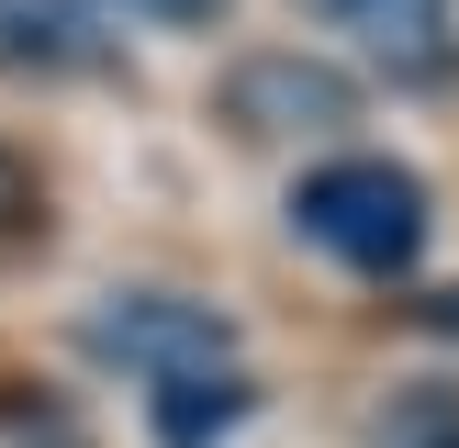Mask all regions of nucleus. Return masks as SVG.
<instances>
[{"mask_svg": "<svg viewBox=\"0 0 459 448\" xmlns=\"http://www.w3.org/2000/svg\"><path fill=\"white\" fill-rule=\"evenodd\" d=\"M213 112L236 134H258V146H291V134H336L359 124V79L325 56H303V45H258V56H236L213 79Z\"/></svg>", "mask_w": 459, "mask_h": 448, "instance_id": "3", "label": "nucleus"}, {"mask_svg": "<svg viewBox=\"0 0 459 448\" xmlns=\"http://www.w3.org/2000/svg\"><path fill=\"white\" fill-rule=\"evenodd\" d=\"M146 415H157V437H169V448H213L224 426L247 415V381H236V370H191V381H157V392H146Z\"/></svg>", "mask_w": 459, "mask_h": 448, "instance_id": "6", "label": "nucleus"}, {"mask_svg": "<svg viewBox=\"0 0 459 448\" xmlns=\"http://www.w3.org/2000/svg\"><path fill=\"white\" fill-rule=\"evenodd\" d=\"M426 179L403 168V157H325V168H303V191H291V236L325 246L336 269H359V280H403V269L426 258Z\"/></svg>", "mask_w": 459, "mask_h": 448, "instance_id": "1", "label": "nucleus"}, {"mask_svg": "<svg viewBox=\"0 0 459 448\" xmlns=\"http://www.w3.org/2000/svg\"><path fill=\"white\" fill-rule=\"evenodd\" d=\"M79 348L101 370H134V381H191V370H236V325L191 291H101L79 314Z\"/></svg>", "mask_w": 459, "mask_h": 448, "instance_id": "2", "label": "nucleus"}, {"mask_svg": "<svg viewBox=\"0 0 459 448\" xmlns=\"http://www.w3.org/2000/svg\"><path fill=\"white\" fill-rule=\"evenodd\" d=\"M112 67V22L101 0H0V79H101Z\"/></svg>", "mask_w": 459, "mask_h": 448, "instance_id": "4", "label": "nucleus"}, {"mask_svg": "<svg viewBox=\"0 0 459 448\" xmlns=\"http://www.w3.org/2000/svg\"><path fill=\"white\" fill-rule=\"evenodd\" d=\"M314 12L336 22V34H359L393 79H448L459 67V22H448V0H314Z\"/></svg>", "mask_w": 459, "mask_h": 448, "instance_id": "5", "label": "nucleus"}, {"mask_svg": "<svg viewBox=\"0 0 459 448\" xmlns=\"http://www.w3.org/2000/svg\"><path fill=\"white\" fill-rule=\"evenodd\" d=\"M393 437H403V448H459V403H448V392H415Z\"/></svg>", "mask_w": 459, "mask_h": 448, "instance_id": "8", "label": "nucleus"}, {"mask_svg": "<svg viewBox=\"0 0 459 448\" xmlns=\"http://www.w3.org/2000/svg\"><path fill=\"white\" fill-rule=\"evenodd\" d=\"M22 236H45V202H34V168L0 146V246H22Z\"/></svg>", "mask_w": 459, "mask_h": 448, "instance_id": "7", "label": "nucleus"}, {"mask_svg": "<svg viewBox=\"0 0 459 448\" xmlns=\"http://www.w3.org/2000/svg\"><path fill=\"white\" fill-rule=\"evenodd\" d=\"M134 12H146V22H169V34H202V22H224L236 0H134Z\"/></svg>", "mask_w": 459, "mask_h": 448, "instance_id": "9", "label": "nucleus"}]
</instances>
